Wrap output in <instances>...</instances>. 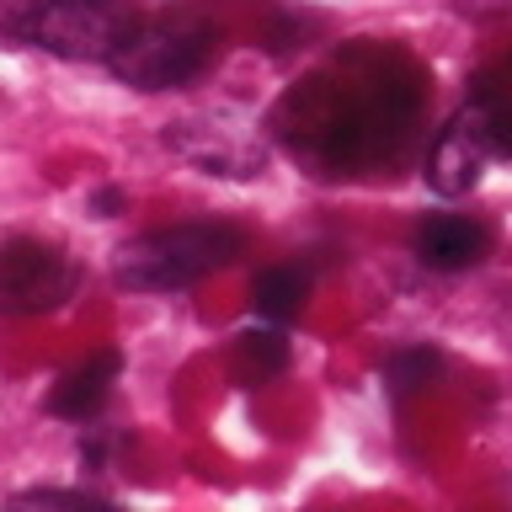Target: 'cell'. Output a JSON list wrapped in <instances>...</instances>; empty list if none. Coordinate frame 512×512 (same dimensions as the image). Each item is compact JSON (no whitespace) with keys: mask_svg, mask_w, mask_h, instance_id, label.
I'll list each match as a JSON object with an SVG mask.
<instances>
[{"mask_svg":"<svg viewBox=\"0 0 512 512\" xmlns=\"http://www.w3.org/2000/svg\"><path fill=\"white\" fill-rule=\"evenodd\" d=\"M246 251V235L235 224H171V230H144L118 251V283L134 294H171L230 267Z\"/></svg>","mask_w":512,"mask_h":512,"instance_id":"6da1fadb","label":"cell"},{"mask_svg":"<svg viewBox=\"0 0 512 512\" xmlns=\"http://www.w3.org/2000/svg\"><path fill=\"white\" fill-rule=\"evenodd\" d=\"M123 22L107 0H0V38L59 59H102L118 48Z\"/></svg>","mask_w":512,"mask_h":512,"instance_id":"7a4b0ae2","label":"cell"},{"mask_svg":"<svg viewBox=\"0 0 512 512\" xmlns=\"http://www.w3.org/2000/svg\"><path fill=\"white\" fill-rule=\"evenodd\" d=\"M214 59V32L203 22H144V27H128L118 48L107 54V70L128 80L139 91H166V86H182Z\"/></svg>","mask_w":512,"mask_h":512,"instance_id":"3957f363","label":"cell"},{"mask_svg":"<svg viewBox=\"0 0 512 512\" xmlns=\"http://www.w3.org/2000/svg\"><path fill=\"white\" fill-rule=\"evenodd\" d=\"M75 294V267L59 246L43 240H6L0 246V310L6 315H43Z\"/></svg>","mask_w":512,"mask_h":512,"instance_id":"277c9868","label":"cell"},{"mask_svg":"<svg viewBox=\"0 0 512 512\" xmlns=\"http://www.w3.org/2000/svg\"><path fill=\"white\" fill-rule=\"evenodd\" d=\"M486 160L491 155V144H486V128H480L475 118V107L470 112H459L454 123L438 134V144H432V160H427V182L443 192V198H464L475 182H480V171H486Z\"/></svg>","mask_w":512,"mask_h":512,"instance_id":"5b68a950","label":"cell"},{"mask_svg":"<svg viewBox=\"0 0 512 512\" xmlns=\"http://www.w3.org/2000/svg\"><path fill=\"white\" fill-rule=\"evenodd\" d=\"M411 246H416V262L432 272H464L486 256L491 235H486V224H475L464 214H432V219H422Z\"/></svg>","mask_w":512,"mask_h":512,"instance_id":"8992f818","label":"cell"},{"mask_svg":"<svg viewBox=\"0 0 512 512\" xmlns=\"http://www.w3.org/2000/svg\"><path fill=\"white\" fill-rule=\"evenodd\" d=\"M118 352H96V358H86L80 368H70L54 390H48V411L64 416V422H86L91 411H102V400L112 390V379H118Z\"/></svg>","mask_w":512,"mask_h":512,"instance_id":"52a82bcc","label":"cell"},{"mask_svg":"<svg viewBox=\"0 0 512 512\" xmlns=\"http://www.w3.org/2000/svg\"><path fill=\"white\" fill-rule=\"evenodd\" d=\"M304 299H310V278L299 267H262L251 283V304L267 320H294L304 310Z\"/></svg>","mask_w":512,"mask_h":512,"instance_id":"ba28073f","label":"cell"},{"mask_svg":"<svg viewBox=\"0 0 512 512\" xmlns=\"http://www.w3.org/2000/svg\"><path fill=\"white\" fill-rule=\"evenodd\" d=\"M283 363H288V342L278 331H246L235 342V374L240 379H272V374H283Z\"/></svg>","mask_w":512,"mask_h":512,"instance_id":"9c48e42d","label":"cell"},{"mask_svg":"<svg viewBox=\"0 0 512 512\" xmlns=\"http://www.w3.org/2000/svg\"><path fill=\"white\" fill-rule=\"evenodd\" d=\"M432 374H438V352L432 347H400V352H390V363H384V379H390L395 395L422 390Z\"/></svg>","mask_w":512,"mask_h":512,"instance_id":"30bf717a","label":"cell"},{"mask_svg":"<svg viewBox=\"0 0 512 512\" xmlns=\"http://www.w3.org/2000/svg\"><path fill=\"white\" fill-rule=\"evenodd\" d=\"M16 502L22 507H96L102 496H86V491H22Z\"/></svg>","mask_w":512,"mask_h":512,"instance_id":"8fae6325","label":"cell"},{"mask_svg":"<svg viewBox=\"0 0 512 512\" xmlns=\"http://www.w3.org/2000/svg\"><path fill=\"white\" fill-rule=\"evenodd\" d=\"M91 208H96V214H118V208H123V192L118 187H102V192H96V198H91Z\"/></svg>","mask_w":512,"mask_h":512,"instance_id":"7c38bea8","label":"cell"}]
</instances>
